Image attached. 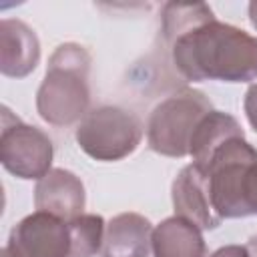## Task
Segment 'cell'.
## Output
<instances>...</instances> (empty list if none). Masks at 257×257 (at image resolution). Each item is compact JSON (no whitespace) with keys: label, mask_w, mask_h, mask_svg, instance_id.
Returning a JSON list of instances; mask_svg holds the SVG:
<instances>
[{"label":"cell","mask_w":257,"mask_h":257,"mask_svg":"<svg viewBox=\"0 0 257 257\" xmlns=\"http://www.w3.org/2000/svg\"><path fill=\"white\" fill-rule=\"evenodd\" d=\"M163 38L177 72L193 82L257 78V38L217 20L209 4L169 2L161 12Z\"/></svg>","instance_id":"obj_1"},{"label":"cell","mask_w":257,"mask_h":257,"mask_svg":"<svg viewBox=\"0 0 257 257\" xmlns=\"http://www.w3.org/2000/svg\"><path fill=\"white\" fill-rule=\"evenodd\" d=\"M90 54L76 42H64L48 58L46 74L36 92V110L54 126L80 122L90 104Z\"/></svg>","instance_id":"obj_2"},{"label":"cell","mask_w":257,"mask_h":257,"mask_svg":"<svg viewBox=\"0 0 257 257\" xmlns=\"http://www.w3.org/2000/svg\"><path fill=\"white\" fill-rule=\"evenodd\" d=\"M201 169L207 173L211 203L221 219L257 215V149L245 137L221 143Z\"/></svg>","instance_id":"obj_3"},{"label":"cell","mask_w":257,"mask_h":257,"mask_svg":"<svg viewBox=\"0 0 257 257\" xmlns=\"http://www.w3.org/2000/svg\"><path fill=\"white\" fill-rule=\"evenodd\" d=\"M209 110H213L209 96L195 88H181L161 100L147 122L151 151L173 159L187 157L193 133Z\"/></svg>","instance_id":"obj_4"},{"label":"cell","mask_w":257,"mask_h":257,"mask_svg":"<svg viewBox=\"0 0 257 257\" xmlns=\"http://www.w3.org/2000/svg\"><path fill=\"white\" fill-rule=\"evenodd\" d=\"M74 139L90 159L112 163L137 151L143 141V122L126 108L104 104L86 112Z\"/></svg>","instance_id":"obj_5"},{"label":"cell","mask_w":257,"mask_h":257,"mask_svg":"<svg viewBox=\"0 0 257 257\" xmlns=\"http://www.w3.org/2000/svg\"><path fill=\"white\" fill-rule=\"evenodd\" d=\"M54 147L48 135L34 126L22 122L2 106V131H0V163L2 167L18 179L40 181L52 165Z\"/></svg>","instance_id":"obj_6"},{"label":"cell","mask_w":257,"mask_h":257,"mask_svg":"<svg viewBox=\"0 0 257 257\" xmlns=\"http://www.w3.org/2000/svg\"><path fill=\"white\" fill-rule=\"evenodd\" d=\"M2 251L8 257H68V221L46 211H34L12 227Z\"/></svg>","instance_id":"obj_7"},{"label":"cell","mask_w":257,"mask_h":257,"mask_svg":"<svg viewBox=\"0 0 257 257\" xmlns=\"http://www.w3.org/2000/svg\"><path fill=\"white\" fill-rule=\"evenodd\" d=\"M171 197H173L175 215L191 221L201 231L217 229L221 225L223 219L215 213L211 203L207 173L199 165L191 163L181 169V173L173 181Z\"/></svg>","instance_id":"obj_8"},{"label":"cell","mask_w":257,"mask_h":257,"mask_svg":"<svg viewBox=\"0 0 257 257\" xmlns=\"http://www.w3.org/2000/svg\"><path fill=\"white\" fill-rule=\"evenodd\" d=\"M86 193L80 177L66 169H50L34 189V205L38 211L52 213L64 221L82 215Z\"/></svg>","instance_id":"obj_9"},{"label":"cell","mask_w":257,"mask_h":257,"mask_svg":"<svg viewBox=\"0 0 257 257\" xmlns=\"http://www.w3.org/2000/svg\"><path fill=\"white\" fill-rule=\"evenodd\" d=\"M40 60L36 32L18 18L0 20V72L10 78L28 76Z\"/></svg>","instance_id":"obj_10"},{"label":"cell","mask_w":257,"mask_h":257,"mask_svg":"<svg viewBox=\"0 0 257 257\" xmlns=\"http://www.w3.org/2000/svg\"><path fill=\"white\" fill-rule=\"evenodd\" d=\"M153 225L141 213H118L104 229L100 257H149Z\"/></svg>","instance_id":"obj_11"},{"label":"cell","mask_w":257,"mask_h":257,"mask_svg":"<svg viewBox=\"0 0 257 257\" xmlns=\"http://www.w3.org/2000/svg\"><path fill=\"white\" fill-rule=\"evenodd\" d=\"M151 253L153 257H209L201 229L179 215L155 227Z\"/></svg>","instance_id":"obj_12"},{"label":"cell","mask_w":257,"mask_h":257,"mask_svg":"<svg viewBox=\"0 0 257 257\" xmlns=\"http://www.w3.org/2000/svg\"><path fill=\"white\" fill-rule=\"evenodd\" d=\"M231 137H245L241 124L237 122L235 116L213 108L199 120L193 133V139H191L189 157L193 159L195 165L203 167L211 159L213 151Z\"/></svg>","instance_id":"obj_13"},{"label":"cell","mask_w":257,"mask_h":257,"mask_svg":"<svg viewBox=\"0 0 257 257\" xmlns=\"http://www.w3.org/2000/svg\"><path fill=\"white\" fill-rule=\"evenodd\" d=\"M106 223L96 213H82L68 221L70 255L68 257H94L102 249Z\"/></svg>","instance_id":"obj_14"},{"label":"cell","mask_w":257,"mask_h":257,"mask_svg":"<svg viewBox=\"0 0 257 257\" xmlns=\"http://www.w3.org/2000/svg\"><path fill=\"white\" fill-rule=\"evenodd\" d=\"M243 108H245V116L249 120V124L255 128L257 133V82L249 84L247 92H245V100H243Z\"/></svg>","instance_id":"obj_15"},{"label":"cell","mask_w":257,"mask_h":257,"mask_svg":"<svg viewBox=\"0 0 257 257\" xmlns=\"http://www.w3.org/2000/svg\"><path fill=\"white\" fill-rule=\"evenodd\" d=\"M209 257H251L247 245H225L213 251Z\"/></svg>","instance_id":"obj_16"},{"label":"cell","mask_w":257,"mask_h":257,"mask_svg":"<svg viewBox=\"0 0 257 257\" xmlns=\"http://www.w3.org/2000/svg\"><path fill=\"white\" fill-rule=\"evenodd\" d=\"M249 20H251L253 28L257 30V0H253V2L249 4Z\"/></svg>","instance_id":"obj_17"},{"label":"cell","mask_w":257,"mask_h":257,"mask_svg":"<svg viewBox=\"0 0 257 257\" xmlns=\"http://www.w3.org/2000/svg\"><path fill=\"white\" fill-rule=\"evenodd\" d=\"M247 249H249V255L251 257H257V235H253L247 243Z\"/></svg>","instance_id":"obj_18"}]
</instances>
